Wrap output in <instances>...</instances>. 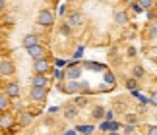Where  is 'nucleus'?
<instances>
[{
  "label": "nucleus",
  "mask_w": 157,
  "mask_h": 135,
  "mask_svg": "<svg viewBox=\"0 0 157 135\" xmlns=\"http://www.w3.org/2000/svg\"><path fill=\"white\" fill-rule=\"evenodd\" d=\"M37 23L41 27H51L52 23H54V12L51 8H43L37 14Z\"/></svg>",
  "instance_id": "1"
},
{
  "label": "nucleus",
  "mask_w": 157,
  "mask_h": 135,
  "mask_svg": "<svg viewBox=\"0 0 157 135\" xmlns=\"http://www.w3.org/2000/svg\"><path fill=\"white\" fill-rule=\"evenodd\" d=\"M33 70H35V73H47L51 70V62L45 56L43 58H35L33 60Z\"/></svg>",
  "instance_id": "2"
},
{
  "label": "nucleus",
  "mask_w": 157,
  "mask_h": 135,
  "mask_svg": "<svg viewBox=\"0 0 157 135\" xmlns=\"http://www.w3.org/2000/svg\"><path fill=\"white\" fill-rule=\"evenodd\" d=\"M66 23H68L70 27H80V25H83V14H82V12H72V14L66 16Z\"/></svg>",
  "instance_id": "3"
},
{
  "label": "nucleus",
  "mask_w": 157,
  "mask_h": 135,
  "mask_svg": "<svg viewBox=\"0 0 157 135\" xmlns=\"http://www.w3.org/2000/svg\"><path fill=\"white\" fill-rule=\"evenodd\" d=\"M29 99L35 102H43L47 99V87H33L29 91Z\"/></svg>",
  "instance_id": "4"
},
{
  "label": "nucleus",
  "mask_w": 157,
  "mask_h": 135,
  "mask_svg": "<svg viewBox=\"0 0 157 135\" xmlns=\"http://www.w3.org/2000/svg\"><path fill=\"white\" fill-rule=\"evenodd\" d=\"M113 20L117 25H128L130 17H128V12L126 10H114L113 12Z\"/></svg>",
  "instance_id": "5"
},
{
  "label": "nucleus",
  "mask_w": 157,
  "mask_h": 135,
  "mask_svg": "<svg viewBox=\"0 0 157 135\" xmlns=\"http://www.w3.org/2000/svg\"><path fill=\"white\" fill-rule=\"evenodd\" d=\"M64 73H66V79H80V75H82V66L80 64H70L64 70Z\"/></svg>",
  "instance_id": "6"
},
{
  "label": "nucleus",
  "mask_w": 157,
  "mask_h": 135,
  "mask_svg": "<svg viewBox=\"0 0 157 135\" xmlns=\"http://www.w3.org/2000/svg\"><path fill=\"white\" fill-rule=\"evenodd\" d=\"M14 73H16V68L10 60H0V75L8 77V75H14Z\"/></svg>",
  "instance_id": "7"
},
{
  "label": "nucleus",
  "mask_w": 157,
  "mask_h": 135,
  "mask_svg": "<svg viewBox=\"0 0 157 135\" xmlns=\"http://www.w3.org/2000/svg\"><path fill=\"white\" fill-rule=\"evenodd\" d=\"M4 93L8 95L10 99H17V97L21 95V89H20V85H17V83H6Z\"/></svg>",
  "instance_id": "8"
},
{
  "label": "nucleus",
  "mask_w": 157,
  "mask_h": 135,
  "mask_svg": "<svg viewBox=\"0 0 157 135\" xmlns=\"http://www.w3.org/2000/svg\"><path fill=\"white\" fill-rule=\"evenodd\" d=\"M31 85L33 87H49V77L45 73H35L31 79Z\"/></svg>",
  "instance_id": "9"
},
{
  "label": "nucleus",
  "mask_w": 157,
  "mask_h": 135,
  "mask_svg": "<svg viewBox=\"0 0 157 135\" xmlns=\"http://www.w3.org/2000/svg\"><path fill=\"white\" fill-rule=\"evenodd\" d=\"M25 50H27V54H29V56H31L33 60H35V58H43V56H45V48L41 46L39 42H37V45H33V46H29V48H25Z\"/></svg>",
  "instance_id": "10"
},
{
  "label": "nucleus",
  "mask_w": 157,
  "mask_h": 135,
  "mask_svg": "<svg viewBox=\"0 0 157 135\" xmlns=\"http://www.w3.org/2000/svg\"><path fill=\"white\" fill-rule=\"evenodd\" d=\"M62 112H64V116H66L68 120L76 118V116H78V106H76V102H74V104H66V106L62 108Z\"/></svg>",
  "instance_id": "11"
},
{
  "label": "nucleus",
  "mask_w": 157,
  "mask_h": 135,
  "mask_svg": "<svg viewBox=\"0 0 157 135\" xmlns=\"http://www.w3.org/2000/svg\"><path fill=\"white\" fill-rule=\"evenodd\" d=\"M37 42H39V37L37 35H25V37H23V41H21V45L23 46H25V48H29V46H33V45H37Z\"/></svg>",
  "instance_id": "12"
},
{
  "label": "nucleus",
  "mask_w": 157,
  "mask_h": 135,
  "mask_svg": "<svg viewBox=\"0 0 157 135\" xmlns=\"http://www.w3.org/2000/svg\"><path fill=\"white\" fill-rule=\"evenodd\" d=\"M10 108V97L6 93H0V112H8Z\"/></svg>",
  "instance_id": "13"
},
{
  "label": "nucleus",
  "mask_w": 157,
  "mask_h": 135,
  "mask_svg": "<svg viewBox=\"0 0 157 135\" xmlns=\"http://www.w3.org/2000/svg\"><path fill=\"white\" fill-rule=\"evenodd\" d=\"M31 120H33V114L31 112H20V116H17V122H20L21 126L31 124Z\"/></svg>",
  "instance_id": "14"
},
{
  "label": "nucleus",
  "mask_w": 157,
  "mask_h": 135,
  "mask_svg": "<svg viewBox=\"0 0 157 135\" xmlns=\"http://www.w3.org/2000/svg\"><path fill=\"white\" fill-rule=\"evenodd\" d=\"M146 37L147 39H157V21H151L146 31Z\"/></svg>",
  "instance_id": "15"
},
{
  "label": "nucleus",
  "mask_w": 157,
  "mask_h": 135,
  "mask_svg": "<svg viewBox=\"0 0 157 135\" xmlns=\"http://www.w3.org/2000/svg\"><path fill=\"white\" fill-rule=\"evenodd\" d=\"M91 116L95 120H101V118H105V108L101 106V104H97V106H95L93 110H91Z\"/></svg>",
  "instance_id": "16"
},
{
  "label": "nucleus",
  "mask_w": 157,
  "mask_h": 135,
  "mask_svg": "<svg viewBox=\"0 0 157 135\" xmlns=\"http://www.w3.org/2000/svg\"><path fill=\"white\" fill-rule=\"evenodd\" d=\"M12 120H14V118H12L8 112H6L2 118H0V127H10V126H12Z\"/></svg>",
  "instance_id": "17"
},
{
  "label": "nucleus",
  "mask_w": 157,
  "mask_h": 135,
  "mask_svg": "<svg viewBox=\"0 0 157 135\" xmlns=\"http://www.w3.org/2000/svg\"><path fill=\"white\" fill-rule=\"evenodd\" d=\"M132 75H134L136 79H142L144 75H146V71H144L142 66H134V68H132Z\"/></svg>",
  "instance_id": "18"
},
{
  "label": "nucleus",
  "mask_w": 157,
  "mask_h": 135,
  "mask_svg": "<svg viewBox=\"0 0 157 135\" xmlns=\"http://www.w3.org/2000/svg\"><path fill=\"white\" fill-rule=\"evenodd\" d=\"M138 4H140L144 10H151L155 6V0H138Z\"/></svg>",
  "instance_id": "19"
},
{
  "label": "nucleus",
  "mask_w": 157,
  "mask_h": 135,
  "mask_svg": "<svg viewBox=\"0 0 157 135\" xmlns=\"http://www.w3.org/2000/svg\"><path fill=\"white\" fill-rule=\"evenodd\" d=\"M126 89H130V91H136V89H138V81H136V77L126 79Z\"/></svg>",
  "instance_id": "20"
},
{
  "label": "nucleus",
  "mask_w": 157,
  "mask_h": 135,
  "mask_svg": "<svg viewBox=\"0 0 157 135\" xmlns=\"http://www.w3.org/2000/svg\"><path fill=\"white\" fill-rule=\"evenodd\" d=\"M87 104H89L87 97H78V99H76V106L78 108H83V106H87Z\"/></svg>",
  "instance_id": "21"
},
{
  "label": "nucleus",
  "mask_w": 157,
  "mask_h": 135,
  "mask_svg": "<svg viewBox=\"0 0 157 135\" xmlns=\"http://www.w3.org/2000/svg\"><path fill=\"white\" fill-rule=\"evenodd\" d=\"M54 79H56V81H64V79H66L64 70H54Z\"/></svg>",
  "instance_id": "22"
},
{
  "label": "nucleus",
  "mask_w": 157,
  "mask_h": 135,
  "mask_svg": "<svg viewBox=\"0 0 157 135\" xmlns=\"http://www.w3.org/2000/svg\"><path fill=\"white\" fill-rule=\"evenodd\" d=\"M105 81H107L109 85H114V83H117V77H114L111 71H105Z\"/></svg>",
  "instance_id": "23"
},
{
  "label": "nucleus",
  "mask_w": 157,
  "mask_h": 135,
  "mask_svg": "<svg viewBox=\"0 0 157 135\" xmlns=\"http://www.w3.org/2000/svg\"><path fill=\"white\" fill-rule=\"evenodd\" d=\"M130 10L134 12V14H140V12H144V8H142L138 2H132V4H130Z\"/></svg>",
  "instance_id": "24"
},
{
  "label": "nucleus",
  "mask_w": 157,
  "mask_h": 135,
  "mask_svg": "<svg viewBox=\"0 0 157 135\" xmlns=\"http://www.w3.org/2000/svg\"><path fill=\"white\" fill-rule=\"evenodd\" d=\"M149 104H151V106H157V91H151V93H149Z\"/></svg>",
  "instance_id": "25"
},
{
  "label": "nucleus",
  "mask_w": 157,
  "mask_h": 135,
  "mask_svg": "<svg viewBox=\"0 0 157 135\" xmlns=\"http://www.w3.org/2000/svg\"><path fill=\"white\" fill-rule=\"evenodd\" d=\"M70 25H68V23H64V25L62 27H60V33H62V35H70Z\"/></svg>",
  "instance_id": "26"
},
{
  "label": "nucleus",
  "mask_w": 157,
  "mask_h": 135,
  "mask_svg": "<svg viewBox=\"0 0 157 135\" xmlns=\"http://www.w3.org/2000/svg\"><path fill=\"white\" fill-rule=\"evenodd\" d=\"M78 130L83 131V133H91V131H93V127H91V126H82V127H78Z\"/></svg>",
  "instance_id": "27"
},
{
  "label": "nucleus",
  "mask_w": 157,
  "mask_h": 135,
  "mask_svg": "<svg viewBox=\"0 0 157 135\" xmlns=\"http://www.w3.org/2000/svg\"><path fill=\"white\" fill-rule=\"evenodd\" d=\"M147 135H157V126H149L147 127Z\"/></svg>",
  "instance_id": "28"
},
{
  "label": "nucleus",
  "mask_w": 157,
  "mask_h": 135,
  "mask_svg": "<svg viewBox=\"0 0 157 135\" xmlns=\"http://www.w3.org/2000/svg\"><path fill=\"white\" fill-rule=\"evenodd\" d=\"M132 131H134V126H132V124H128V126L124 127V133H126V135H130Z\"/></svg>",
  "instance_id": "29"
},
{
  "label": "nucleus",
  "mask_w": 157,
  "mask_h": 135,
  "mask_svg": "<svg viewBox=\"0 0 157 135\" xmlns=\"http://www.w3.org/2000/svg\"><path fill=\"white\" fill-rule=\"evenodd\" d=\"M136 122H138V118H136L134 114H130V116H128V124H136Z\"/></svg>",
  "instance_id": "30"
},
{
  "label": "nucleus",
  "mask_w": 157,
  "mask_h": 135,
  "mask_svg": "<svg viewBox=\"0 0 157 135\" xmlns=\"http://www.w3.org/2000/svg\"><path fill=\"white\" fill-rule=\"evenodd\" d=\"M6 10V0H0V14Z\"/></svg>",
  "instance_id": "31"
},
{
  "label": "nucleus",
  "mask_w": 157,
  "mask_h": 135,
  "mask_svg": "<svg viewBox=\"0 0 157 135\" xmlns=\"http://www.w3.org/2000/svg\"><path fill=\"white\" fill-rule=\"evenodd\" d=\"M58 110H60V108H58V106H52V108H51V110H49V112H51V114H56V112H58Z\"/></svg>",
  "instance_id": "32"
},
{
  "label": "nucleus",
  "mask_w": 157,
  "mask_h": 135,
  "mask_svg": "<svg viewBox=\"0 0 157 135\" xmlns=\"http://www.w3.org/2000/svg\"><path fill=\"white\" fill-rule=\"evenodd\" d=\"M58 14H60V16H64V14H66V6H60V12H58Z\"/></svg>",
  "instance_id": "33"
},
{
  "label": "nucleus",
  "mask_w": 157,
  "mask_h": 135,
  "mask_svg": "<svg viewBox=\"0 0 157 135\" xmlns=\"http://www.w3.org/2000/svg\"><path fill=\"white\" fill-rule=\"evenodd\" d=\"M109 135H118V133H117V131H111V133H109Z\"/></svg>",
  "instance_id": "34"
},
{
  "label": "nucleus",
  "mask_w": 157,
  "mask_h": 135,
  "mask_svg": "<svg viewBox=\"0 0 157 135\" xmlns=\"http://www.w3.org/2000/svg\"><path fill=\"white\" fill-rule=\"evenodd\" d=\"M66 135H74V131H68V133H66Z\"/></svg>",
  "instance_id": "35"
},
{
  "label": "nucleus",
  "mask_w": 157,
  "mask_h": 135,
  "mask_svg": "<svg viewBox=\"0 0 157 135\" xmlns=\"http://www.w3.org/2000/svg\"><path fill=\"white\" fill-rule=\"evenodd\" d=\"M153 8H155V12H157V0H155V6H153Z\"/></svg>",
  "instance_id": "36"
}]
</instances>
